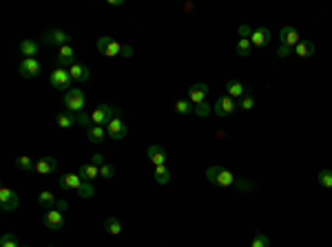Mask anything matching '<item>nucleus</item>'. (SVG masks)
Here are the masks:
<instances>
[{"label": "nucleus", "mask_w": 332, "mask_h": 247, "mask_svg": "<svg viewBox=\"0 0 332 247\" xmlns=\"http://www.w3.org/2000/svg\"><path fill=\"white\" fill-rule=\"evenodd\" d=\"M206 179L211 181V183L215 185H221V188H231V185H235V175H233L231 170H226V168L221 166H211L206 170Z\"/></svg>", "instance_id": "f257e3e1"}, {"label": "nucleus", "mask_w": 332, "mask_h": 247, "mask_svg": "<svg viewBox=\"0 0 332 247\" xmlns=\"http://www.w3.org/2000/svg\"><path fill=\"white\" fill-rule=\"evenodd\" d=\"M64 106H67L69 113H82L84 106H87V97L82 93V88H69L67 95H64Z\"/></svg>", "instance_id": "f03ea898"}, {"label": "nucleus", "mask_w": 332, "mask_h": 247, "mask_svg": "<svg viewBox=\"0 0 332 247\" xmlns=\"http://www.w3.org/2000/svg\"><path fill=\"white\" fill-rule=\"evenodd\" d=\"M113 117H120V110L113 108V106H109V104L98 106V108L91 113L93 126H106V124H109Z\"/></svg>", "instance_id": "7ed1b4c3"}, {"label": "nucleus", "mask_w": 332, "mask_h": 247, "mask_svg": "<svg viewBox=\"0 0 332 247\" xmlns=\"http://www.w3.org/2000/svg\"><path fill=\"white\" fill-rule=\"evenodd\" d=\"M42 42L49 44V47H67V44H71V35L67 34V31H62V29H51V31H47V34L42 35Z\"/></svg>", "instance_id": "20e7f679"}, {"label": "nucleus", "mask_w": 332, "mask_h": 247, "mask_svg": "<svg viewBox=\"0 0 332 247\" xmlns=\"http://www.w3.org/2000/svg\"><path fill=\"white\" fill-rule=\"evenodd\" d=\"M237 110V102L233 100V97H228V95H221V97H217V102L213 104V113L217 115V117H231L233 113Z\"/></svg>", "instance_id": "39448f33"}, {"label": "nucleus", "mask_w": 332, "mask_h": 247, "mask_svg": "<svg viewBox=\"0 0 332 247\" xmlns=\"http://www.w3.org/2000/svg\"><path fill=\"white\" fill-rule=\"evenodd\" d=\"M49 82H51L53 88H58V90H67V88H71L73 77H71V73H69V69L58 67L56 71H51V77H49Z\"/></svg>", "instance_id": "423d86ee"}, {"label": "nucleus", "mask_w": 332, "mask_h": 247, "mask_svg": "<svg viewBox=\"0 0 332 247\" xmlns=\"http://www.w3.org/2000/svg\"><path fill=\"white\" fill-rule=\"evenodd\" d=\"M40 71H42V64H40L38 57H27V60L20 62L18 73L24 77V80H31V77H38Z\"/></svg>", "instance_id": "0eeeda50"}, {"label": "nucleus", "mask_w": 332, "mask_h": 247, "mask_svg": "<svg viewBox=\"0 0 332 247\" xmlns=\"http://www.w3.org/2000/svg\"><path fill=\"white\" fill-rule=\"evenodd\" d=\"M18 205H20V199L11 188H0V208L5 210V212H14Z\"/></svg>", "instance_id": "6e6552de"}, {"label": "nucleus", "mask_w": 332, "mask_h": 247, "mask_svg": "<svg viewBox=\"0 0 332 247\" xmlns=\"http://www.w3.org/2000/svg\"><path fill=\"white\" fill-rule=\"evenodd\" d=\"M208 84H204V82H199V84H193L191 88H188V97L186 100L191 102V104H195V106H199V104H204L206 102V97H208Z\"/></svg>", "instance_id": "1a4fd4ad"}, {"label": "nucleus", "mask_w": 332, "mask_h": 247, "mask_svg": "<svg viewBox=\"0 0 332 247\" xmlns=\"http://www.w3.org/2000/svg\"><path fill=\"white\" fill-rule=\"evenodd\" d=\"M104 128H106V135H109L113 141H120V139L126 137V124L122 122L120 117H113V119H111V122L104 126Z\"/></svg>", "instance_id": "9d476101"}, {"label": "nucleus", "mask_w": 332, "mask_h": 247, "mask_svg": "<svg viewBox=\"0 0 332 247\" xmlns=\"http://www.w3.org/2000/svg\"><path fill=\"white\" fill-rule=\"evenodd\" d=\"M42 223L47 225L49 229H62L64 228V214L60 212V210H47L42 216Z\"/></svg>", "instance_id": "9b49d317"}, {"label": "nucleus", "mask_w": 332, "mask_h": 247, "mask_svg": "<svg viewBox=\"0 0 332 247\" xmlns=\"http://www.w3.org/2000/svg\"><path fill=\"white\" fill-rule=\"evenodd\" d=\"M279 42L284 44V47L294 49L299 42H301V38H299V31H297L294 27H290V24H288V27H284V29L279 31Z\"/></svg>", "instance_id": "f8f14e48"}, {"label": "nucleus", "mask_w": 332, "mask_h": 247, "mask_svg": "<svg viewBox=\"0 0 332 247\" xmlns=\"http://www.w3.org/2000/svg\"><path fill=\"white\" fill-rule=\"evenodd\" d=\"M58 67H62V69H71L73 64H76V49L71 47V44H67V47H62L58 51Z\"/></svg>", "instance_id": "ddd939ff"}, {"label": "nucleus", "mask_w": 332, "mask_h": 247, "mask_svg": "<svg viewBox=\"0 0 332 247\" xmlns=\"http://www.w3.org/2000/svg\"><path fill=\"white\" fill-rule=\"evenodd\" d=\"M82 183H84V181H82V176L78 175V172H67V175H62L60 176V188H62V190H80L82 188Z\"/></svg>", "instance_id": "4468645a"}, {"label": "nucleus", "mask_w": 332, "mask_h": 247, "mask_svg": "<svg viewBox=\"0 0 332 247\" xmlns=\"http://www.w3.org/2000/svg\"><path fill=\"white\" fill-rule=\"evenodd\" d=\"M270 40H273V35H270V31L266 27H257V29H253V35H251V42H253V47H268L270 44Z\"/></svg>", "instance_id": "2eb2a0df"}, {"label": "nucleus", "mask_w": 332, "mask_h": 247, "mask_svg": "<svg viewBox=\"0 0 332 247\" xmlns=\"http://www.w3.org/2000/svg\"><path fill=\"white\" fill-rule=\"evenodd\" d=\"M56 170H58V161L53 157H42L36 161V172H38V175L47 176V175H53Z\"/></svg>", "instance_id": "dca6fc26"}, {"label": "nucleus", "mask_w": 332, "mask_h": 247, "mask_svg": "<svg viewBox=\"0 0 332 247\" xmlns=\"http://www.w3.org/2000/svg\"><path fill=\"white\" fill-rule=\"evenodd\" d=\"M246 93H248V88H246L239 80H228L226 82V95L228 97H233V100H241Z\"/></svg>", "instance_id": "f3484780"}, {"label": "nucleus", "mask_w": 332, "mask_h": 247, "mask_svg": "<svg viewBox=\"0 0 332 247\" xmlns=\"http://www.w3.org/2000/svg\"><path fill=\"white\" fill-rule=\"evenodd\" d=\"M78 175L82 176V181H89V183H93L96 179H100V168L93 166V163H82L80 170H78Z\"/></svg>", "instance_id": "a211bd4d"}, {"label": "nucleus", "mask_w": 332, "mask_h": 247, "mask_svg": "<svg viewBox=\"0 0 332 247\" xmlns=\"http://www.w3.org/2000/svg\"><path fill=\"white\" fill-rule=\"evenodd\" d=\"M146 155H149V159L153 161V166H164V163H166V150H164L162 146H157V143L149 146Z\"/></svg>", "instance_id": "6ab92c4d"}, {"label": "nucleus", "mask_w": 332, "mask_h": 247, "mask_svg": "<svg viewBox=\"0 0 332 247\" xmlns=\"http://www.w3.org/2000/svg\"><path fill=\"white\" fill-rule=\"evenodd\" d=\"M69 73H71V77H73V82H78V84H82V82H87L89 80V75H91V73H89V69L84 67V64H73L71 69H69Z\"/></svg>", "instance_id": "aec40b11"}, {"label": "nucleus", "mask_w": 332, "mask_h": 247, "mask_svg": "<svg viewBox=\"0 0 332 247\" xmlns=\"http://www.w3.org/2000/svg\"><path fill=\"white\" fill-rule=\"evenodd\" d=\"M76 122H78V115L69 113V110H64V113H58V115H56V124H58V128H62V130L71 128V126H73Z\"/></svg>", "instance_id": "412c9836"}, {"label": "nucleus", "mask_w": 332, "mask_h": 247, "mask_svg": "<svg viewBox=\"0 0 332 247\" xmlns=\"http://www.w3.org/2000/svg\"><path fill=\"white\" fill-rule=\"evenodd\" d=\"M38 51H40V47L34 40H22V42H20V53H22L24 60H27V57H36Z\"/></svg>", "instance_id": "4be33fe9"}, {"label": "nucleus", "mask_w": 332, "mask_h": 247, "mask_svg": "<svg viewBox=\"0 0 332 247\" xmlns=\"http://www.w3.org/2000/svg\"><path fill=\"white\" fill-rule=\"evenodd\" d=\"M293 51L297 53L299 57H310V55H314V42H312V40H301V42H299Z\"/></svg>", "instance_id": "5701e85b"}, {"label": "nucleus", "mask_w": 332, "mask_h": 247, "mask_svg": "<svg viewBox=\"0 0 332 247\" xmlns=\"http://www.w3.org/2000/svg\"><path fill=\"white\" fill-rule=\"evenodd\" d=\"M87 137H89V141H91V143L104 141L106 128H104V126H91V128H87Z\"/></svg>", "instance_id": "b1692460"}, {"label": "nucleus", "mask_w": 332, "mask_h": 247, "mask_svg": "<svg viewBox=\"0 0 332 247\" xmlns=\"http://www.w3.org/2000/svg\"><path fill=\"white\" fill-rule=\"evenodd\" d=\"M56 203H58V199H56V196H53L49 190H44V192H40V194H38V205H40V208L53 210V208H56Z\"/></svg>", "instance_id": "393cba45"}, {"label": "nucleus", "mask_w": 332, "mask_h": 247, "mask_svg": "<svg viewBox=\"0 0 332 247\" xmlns=\"http://www.w3.org/2000/svg\"><path fill=\"white\" fill-rule=\"evenodd\" d=\"M171 181V168L164 163V166H155V183L166 185Z\"/></svg>", "instance_id": "a878e982"}, {"label": "nucleus", "mask_w": 332, "mask_h": 247, "mask_svg": "<svg viewBox=\"0 0 332 247\" xmlns=\"http://www.w3.org/2000/svg\"><path fill=\"white\" fill-rule=\"evenodd\" d=\"M104 229H106L109 234H113V236H120V234H122L120 219H116V216H109V219L104 221Z\"/></svg>", "instance_id": "bb28decb"}, {"label": "nucleus", "mask_w": 332, "mask_h": 247, "mask_svg": "<svg viewBox=\"0 0 332 247\" xmlns=\"http://www.w3.org/2000/svg\"><path fill=\"white\" fill-rule=\"evenodd\" d=\"M251 49H253V42L248 38H239V42H237V47H235V51H237V55H251Z\"/></svg>", "instance_id": "cd10ccee"}, {"label": "nucleus", "mask_w": 332, "mask_h": 247, "mask_svg": "<svg viewBox=\"0 0 332 247\" xmlns=\"http://www.w3.org/2000/svg\"><path fill=\"white\" fill-rule=\"evenodd\" d=\"M237 108H241V110H253V108H255V97H253L251 90H248V93H246V95L237 102Z\"/></svg>", "instance_id": "c85d7f7f"}, {"label": "nucleus", "mask_w": 332, "mask_h": 247, "mask_svg": "<svg viewBox=\"0 0 332 247\" xmlns=\"http://www.w3.org/2000/svg\"><path fill=\"white\" fill-rule=\"evenodd\" d=\"M175 110H177L179 115H191V113H195V106L188 100H177L175 102Z\"/></svg>", "instance_id": "c756f323"}, {"label": "nucleus", "mask_w": 332, "mask_h": 247, "mask_svg": "<svg viewBox=\"0 0 332 247\" xmlns=\"http://www.w3.org/2000/svg\"><path fill=\"white\" fill-rule=\"evenodd\" d=\"M16 168L22 172H31V170H36V163L31 161L29 157H18L16 159Z\"/></svg>", "instance_id": "7c9ffc66"}, {"label": "nucleus", "mask_w": 332, "mask_h": 247, "mask_svg": "<svg viewBox=\"0 0 332 247\" xmlns=\"http://www.w3.org/2000/svg\"><path fill=\"white\" fill-rule=\"evenodd\" d=\"M251 247H270V238L261 232H255L253 234V241H251Z\"/></svg>", "instance_id": "2f4dec72"}, {"label": "nucleus", "mask_w": 332, "mask_h": 247, "mask_svg": "<svg viewBox=\"0 0 332 247\" xmlns=\"http://www.w3.org/2000/svg\"><path fill=\"white\" fill-rule=\"evenodd\" d=\"M317 181H319V185H323V188H332V170H321L317 175Z\"/></svg>", "instance_id": "473e14b6"}, {"label": "nucleus", "mask_w": 332, "mask_h": 247, "mask_svg": "<svg viewBox=\"0 0 332 247\" xmlns=\"http://www.w3.org/2000/svg\"><path fill=\"white\" fill-rule=\"evenodd\" d=\"M78 194L82 196V199H91L93 194H96V188H93V183H89V181H84L82 183V188L78 190Z\"/></svg>", "instance_id": "72a5a7b5"}, {"label": "nucleus", "mask_w": 332, "mask_h": 247, "mask_svg": "<svg viewBox=\"0 0 332 247\" xmlns=\"http://www.w3.org/2000/svg\"><path fill=\"white\" fill-rule=\"evenodd\" d=\"M0 247H20V245L14 234H2V236H0Z\"/></svg>", "instance_id": "f704fd0d"}, {"label": "nucleus", "mask_w": 332, "mask_h": 247, "mask_svg": "<svg viewBox=\"0 0 332 247\" xmlns=\"http://www.w3.org/2000/svg\"><path fill=\"white\" fill-rule=\"evenodd\" d=\"M120 53H122L120 42H116V40H111V44H109V47H106L104 55H106V57H116V55H120Z\"/></svg>", "instance_id": "c9c22d12"}, {"label": "nucleus", "mask_w": 332, "mask_h": 247, "mask_svg": "<svg viewBox=\"0 0 332 247\" xmlns=\"http://www.w3.org/2000/svg\"><path fill=\"white\" fill-rule=\"evenodd\" d=\"M78 124H80V126H87V128H91V126H93L91 113H87V110H82V113H78Z\"/></svg>", "instance_id": "e433bc0d"}, {"label": "nucleus", "mask_w": 332, "mask_h": 247, "mask_svg": "<svg viewBox=\"0 0 332 247\" xmlns=\"http://www.w3.org/2000/svg\"><path fill=\"white\" fill-rule=\"evenodd\" d=\"M211 113H213V106L208 104V102H204V104L195 106V115H197V117H208Z\"/></svg>", "instance_id": "4c0bfd02"}, {"label": "nucleus", "mask_w": 332, "mask_h": 247, "mask_svg": "<svg viewBox=\"0 0 332 247\" xmlns=\"http://www.w3.org/2000/svg\"><path fill=\"white\" fill-rule=\"evenodd\" d=\"M116 176V168L111 166V163H104L100 168V179H113Z\"/></svg>", "instance_id": "58836bf2"}, {"label": "nucleus", "mask_w": 332, "mask_h": 247, "mask_svg": "<svg viewBox=\"0 0 332 247\" xmlns=\"http://www.w3.org/2000/svg\"><path fill=\"white\" fill-rule=\"evenodd\" d=\"M111 35H102V38H98V42H96V47H98V51L102 53V55H104V51H106V47H109L111 44Z\"/></svg>", "instance_id": "ea45409f"}, {"label": "nucleus", "mask_w": 332, "mask_h": 247, "mask_svg": "<svg viewBox=\"0 0 332 247\" xmlns=\"http://www.w3.org/2000/svg\"><path fill=\"white\" fill-rule=\"evenodd\" d=\"M239 35H241V38H248V40H251L253 29L248 27V24H241V27H239Z\"/></svg>", "instance_id": "a19ab883"}, {"label": "nucleus", "mask_w": 332, "mask_h": 247, "mask_svg": "<svg viewBox=\"0 0 332 247\" xmlns=\"http://www.w3.org/2000/svg\"><path fill=\"white\" fill-rule=\"evenodd\" d=\"M91 163H93V166H98V168H102L106 161H104V157H102L100 152H96V155H93V157H91Z\"/></svg>", "instance_id": "79ce46f5"}, {"label": "nucleus", "mask_w": 332, "mask_h": 247, "mask_svg": "<svg viewBox=\"0 0 332 247\" xmlns=\"http://www.w3.org/2000/svg\"><path fill=\"white\" fill-rule=\"evenodd\" d=\"M290 53H293V49H290V47H284V44H281V47L277 49V55H279V57H288Z\"/></svg>", "instance_id": "37998d69"}, {"label": "nucleus", "mask_w": 332, "mask_h": 247, "mask_svg": "<svg viewBox=\"0 0 332 247\" xmlns=\"http://www.w3.org/2000/svg\"><path fill=\"white\" fill-rule=\"evenodd\" d=\"M56 210H60V212H67V210H69V201L60 199L58 203H56Z\"/></svg>", "instance_id": "c03bdc74"}, {"label": "nucleus", "mask_w": 332, "mask_h": 247, "mask_svg": "<svg viewBox=\"0 0 332 247\" xmlns=\"http://www.w3.org/2000/svg\"><path fill=\"white\" fill-rule=\"evenodd\" d=\"M235 185L239 188V190H248L253 183H248V181H235Z\"/></svg>", "instance_id": "a18cd8bd"}, {"label": "nucleus", "mask_w": 332, "mask_h": 247, "mask_svg": "<svg viewBox=\"0 0 332 247\" xmlns=\"http://www.w3.org/2000/svg\"><path fill=\"white\" fill-rule=\"evenodd\" d=\"M120 55H122V57H131V55H133V47H122Z\"/></svg>", "instance_id": "49530a36"}, {"label": "nucleus", "mask_w": 332, "mask_h": 247, "mask_svg": "<svg viewBox=\"0 0 332 247\" xmlns=\"http://www.w3.org/2000/svg\"><path fill=\"white\" fill-rule=\"evenodd\" d=\"M49 247H53V245H49Z\"/></svg>", "instance_id": "de8ad7c7"}]
</instances>
